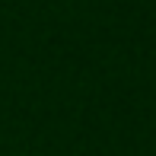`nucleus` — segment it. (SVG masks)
I'll return each instance as SVG.
<instances>
[]
</instances>
